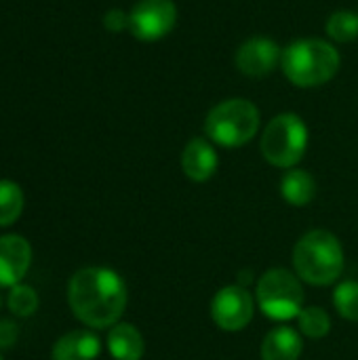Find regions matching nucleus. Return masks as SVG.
Segmentation results:
<instances>
[{"label":"nucleus","instance_id":"1","mask_svg":"<svg viewBox=\"0 0 358 360\" xmlns=\"http://www.w3.org/2000/svg\"><path fill=\"white\" fill-rule=\"evenodd\" d=\"M68 302L80 323L103 329L120 321L127 308V287L114 270L82 268L70 278Z\"/></svg>","mask_w":358,"mask_h":360},{"label":"nucleus","instance_id":"2","mask_svg":"<svg viewBox=\"0 0 358 360\" xmlns=\"http://www.w3.org/2000/svg\"><path fill=\"white\" fill-rule=\"evenodd\" d=\"M338 49L319 38H302L283 51L281 68L291 84L300 89H314L329 82L340 70Z\"/></svg>","mask_w":358,"mask_h":360},{"label":"nucleus","instance_id":"3","mask_svg":"<svg viewBox=\"0 0 358 360\" xmlns=\"http://www.w3.org/2000/svg\"><path fill=\"white\" fill-rule=\"evenodd\" d=\"M298 276L310 285L323 287L340 278L344 270V251L340 240L327 230H312L300 238L293 251Z\"/></svg>","mask_w":358,"mask_h":360},{"label":"nucleus","instance_id":"4","mask_svg":"<svg viewBox=\"0 0 358 360\" xmlns=\"http://www.w3.org/2000/svg\"><path fill=\"white\" fill-rule=\"evenodd\" d=\"M260 129V110L249 99H226L217 103L205 120V133L224 148L249 143Z\"/></svg>","mask_w":358,"mask_h":360},{"label":"nucleus","instance_id":"5","mask_svg":"<svg viewBox=\"0 0 358 360\" xmlns=\"http://www.w3.org/2000/svg\"><path fill=\"white\" fill-rule=\"evenodd\" d=\"M306 148L308 127L293 112H285L272 118L262 135V154L270 165L279 169L295 167L304 158Z\"/></svg>","mask_w":358,"mask_h":360},{"label":"nucleus","instance_id":"6","mask_svg":"<svg viewBox=\"0 0 358 360\" xmlns=\"http://www.w3.org/2000/svg\"><path fill=\"white\" fill-rule=\"evenodd\" d=\"M257 304L268 319L291 321L304 310V291L300 281L283 268L268 270L257 281Z\"/></svg>","mask_w":358,"mask_h":360},{"label":"nucleus","instance_id":"7","mask_svg":"<svg viewBox=\"0 0 358 360\" xmlns=\"http://www.w3.org/2000/svg\"><path fill=\"white\" fill-rule=\"evenodd\" d=\"M131 34L143 42H154L165 38L175 21H177V6L173 0H139L131 13Z\"/></svg>","mask_w":358,"mask_h":360},{"label":"nucleus","instance_id":"8","mask_svg":"<svg viewBox=\"0 0 358 360\" xmlns=\"http://www.w3.org/2000/svg\"><path fill=\"white\" fill-rule=\"evenodd\" d=\"M211 316H213L215 325L224 331L245 329L253 319L251 293L241 285H232V287L217 291V295L213 297V304H211Z\"/></svg>","mask_w":358,"mask_h":360},{"label":"nucleus","instance_id":"9","mask_svg":"<svg viewBox=\"0 0 358 360\" xmlns=\"http://www.w3.org/2000/svg\"><path fill=\"white\" fill-rule=\"evenodd\" d=\"M283 59V51L281 46L266 36H255L249 38L247 42L241 44V49L236 51V68L251 78H262L268 76Z\"/></svg>","mask_w":358,"mask_h":360},{"label":"nucleus","instance_id":"10","mask_svg":"<svg viewBox=\"0 0 358 360\" xmlns=\"http://www.w3.org/2000/svg\"><path fill=\"white\" fill-rule=\"evenodd\" d=\"M32 264V247L19 234L0 236V287H15Z\"/></svg>","mask_w":358,"mask_h":360},{"label":"nucleus","instance_id":"11","mask_svg":"<svg viewBox=\"0 0 358 360\" xmlns=\"http://www.w3.org/2000/svg\"><path fill=\"white\" fill-rule=\"evenodd\" d=\"M181 171L192 181H207L217 171V152L207 139H192L181 154Z\"/></svg>","mask_w":358,"mask_h":360},{"label":"nucleus","instance_id":"12","mask_svg":"<svg viewBox=\"0 0 358 360\" xmlns=\"http://www.w3.org/2000/svg\"><path fill=\"white\" fill-rule=\"evenodd\" d=\"M101 352V342L91 331H70L53 346V360H95Z\"/></svg>","mask_w":358,"mask_h":360},{"label":"nucleus","instance_id":"13","mask_svg":"<svg viewBox=\"0 0 358 360\" xmlns=\"http://www.w3.org/2000/svg\"><path fill=\"white\" fill-rule=\"evenodd\" d=\"M302 338L295 329L279 327L264 338L262 360H298L302 354Z\"/></svg>","mask_w":358,"mask_h":360},{"label":"nucleus","instance_id":"14","mask_svg":"<svg viewBox=\"0 0 358 360\" xmlns=\"http://www.w3.org/2000/svg\"><path fill=\"white\" fill-rule=\"evenodd\" d=\"M108 350L116 360H141L143 338L133 325H114L108 335Z\"/></svg>","mask_w":358,"mask_h":360},{"label":"nucleus","instance_id":"15","mask_svg":"<svg viewBox=\"0 0 358 360\" xmlns=\"http://www.w3.org/2000/svg\"><path fill=\"white\" fill-rule=\"evenodd\" d=\"M281 194L289 205L304 207V205L312 202V198L317 194V181L308 171L293 169L281 181Z\"/></svg>","mask_w":358,"mask_h":360},{"label":"nucleus","instance_id":"16","mask_svg":"<svg viewBox=\"0 0 358 360\" xmlns=\"http://www.w3.org/2000/svg\"><path fill=\"white\" fill-rule=\"evenodd\" d=\"M23 211V190L8 179L0 181V228H6L19 219Z\"/></svg>","mask_w":358,"mask_h":360},{"label":"nucleus","instance_id":"17","mask_svg":"<svg viewBox=\"0 0 358 360\" xmlns=\"http://www.w3.org/2000/svg\"><path fill=\"white\" fill-rule=\"evenodd\" d=\"M327 34L335 42H352L358 38V13L342 8L327 19Z\"/></svg>","mask_w":358,"mask_h":360},{"label":"nucleus","instance_id":"18","mask_svg":"<svg viewBox=\"0 0 358 360\" xmlns=\"http://www.w3.org/2000/svg\"><path fill=\"white\" fill-rule=\"evenodd\" d=\"M300 329L306 338L310 340H321L329 333L331 329V319L325 310L321 308H304L298 316Z\"/></svg>","mask_w":358,"mask_h":360},{"label":"nucleus","instance_id":"19","mask_svg":"<svg viewBox=\"0 0 358 360\" xmlns=\"http://www.w3.org/2000/svg\"><path fill=\"white\" fill-rule=\"evenodd\" d=\"M8 310L15 316H32L38 310V293L30 285H15L8 293Z\"/></svg>","mask_w":358,"mask_h":360},{"label":"nucleus","instance_id":"20","mask_svg":"<svg viewBox=\"0 0 358 360\" xmlns=\"http://www.w3.org/2000/svg\"><path fill=\"white\" fill-rule=\"evenodd\" d=\"M333 304L335 310L346 319V321H358V283L346 281L342 283L335 293H333Z\"/></svg>","mask_w":358,"mask_h":360},{"label":"nucleus","instance_id":"21","mask_svg":"<svg viewBox=\"0 0 358 360\" xmlns=\"http://www.w3.org/2000/svg\"><path fill=\"white\" fill-rule=\"evenodd\" d=\"M103 25L108 32H122V30H129L131 25V19H129V13H124L122 8H110L106 15H103Z\"/></svg>","mask_w":358,"mask_h":360},{"label":"nucleus","instance_id":"22","mask_svg":"<svg viewBox=\"0 0 358 360\" xmlns=\"http://www.w3.org/2000/svg\"><path fill=\"white\" fill-rule=\"evenodd\" d=\"M19 338V329L11 321H0V348H11L15 346Z\"/></svg>","mask_w":358,"mask_h":360},{"label":"nucleus","instance_id":"23","mask_svg":"<svg viewBox=\"0 0 358 360\" xmlns=\"http://www.w3.org/2000/svg\"><path fill=\"white\" fill-rule=\"evenodd\" d=\"M0 360H2V356H0Z\"/></svg>","mask_w":358,"mask_h":360}]
</instances>
